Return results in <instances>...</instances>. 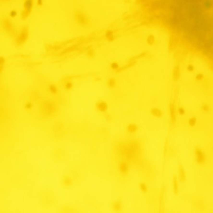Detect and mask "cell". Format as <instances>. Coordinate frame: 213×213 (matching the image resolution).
I'll return each instance as SVG.
<instances>
[{"label": "cell", "mask_w": 213, "mask_h": 213, "mask_svg": "<svg viewBox=\"0 0 213 213\" xmlns=\"http://www.w3.org/2000/svg\"><path fill=\"white\" fill-rule=\"evenodd\" d=\"M162 3L168 19L187 33L202 35L211 29V0H163Z\"/></svg>", "instance_id": "obj_1"}, {"label": "cell", "mask_w": 213, "mask_h": 213, "mask_svg": "<svg viewBox=\"0 0 213 213\" xmlns=\"http://www.w3.org/2000/svg\"><path fill=\"white\" fill-rule=\"evenodd\" d=\"M40 111L45 116H51L57 111V106L51 101H44L40 105Z\"/></svg>", "instance_id": "obj_2"}, {"label": "cell", "mask_w": 213, "mask_h": 213, "mask_svg": "<svg viewBox=\"0 0 213 213\" xmlns=\"http://www.w3.org/2000/svg\"><path fill=\"white\" fill-rule=\"evenodd\" d=\"M28 38V29L27 27H24L21 31L20 35L17 39V44L18 45H21L27 41Z\"/></svg>", "instance_id": "obj_3"}, {"label": "cell", "mask_w": 213, "mask_h": 213, "mask_svg": "<svg viewBox=\"0 0 213 213\" xmlns=\"http://www.w3.org/2000/svg\"><path fill=\"white\" fill-rule=\"evenodd\" d=\"M195 156L196 162L199 164L204 163L206 160V156L204 155V152L199 148H196L195 149Z\"/></svg>", "instance_id": "obj_4"}, {"label": "cell", "mask_w": 213, "mask_h": 213, "mask_svg": "<svg viewBox=\"0 0 213 213\" xmlns=\"http://www.w3.org/2000/svg\"><path fill=\"white\" fill-rule=\"evenodd\" d=\"M112 208L115 213H120L123 209V204L122 202L120 200H115L114 201L112 204Z\"/></svg>", "instance_id": "obj_5"}, {"label": "cell", "mask_w": 213, "mask_h": 213, "mask_svg": "<svg viewBox=\"0 0 213 213\" xmlns=\"http://www.w3.org/2000/svg\"><path fill=\"white\" fill-rule=\"evenodd\" d=\"M178 177L181 182H184L186 180V172L182 164H180L178 166Z\"/></svg>", "instance_id": "obj_6"}, {"label": "cell", "mask_w": 213, "mask_h": 213, "mask_svg": "<svg viewBox=\"0 0 213 213\" xmlns=\"http://www.w3.org/2000/svg\"><path fill=\"white\" fill-rule=\"evenodd\" d=\"M172 190H173V193L175 195H178V191H179V189H178V178L175 175L173 176V178H172Z\"/></svg>", "instance_id": "obj_7"}, {"label": "cell", "mask_w": 213, "mask_h": 213, "mask_svg": "<svg viewBox=\"0 0 213 213\" xmlns=\"http://www.w3.org/2000/svg\"><path fill=\"white\" fill-rule=\"evenodd\" d=\"M119 169L120 172L122 174H127L128 171V164L125 161H121L119 163Z\"/></svg>", "instance_id": "obj_8"}, {"label": "cell", "mask_w": 213, "mask_h": 213, "mask_svg": "<svg viewBox=\"0 0 213 213\" xmlns=\"http://www.w3.org/2000/svg\"><path fill=\"white\" fill-rule=\"evenodd\" d=\"M97 108L101 112H105L107 109V105L104 101H100L97 104Z\"/></svg>", "instance_id": "obj_9"}, {"label": "cell", "mask_w": 213, "mask_h": 213, "mask_svg": "<svg viewBox=\"0 0 213 213\" xmlns=\"http://www.w3.org/2000/svg\"><path fill=\"white\" fill-rule=\"evenodd\" d=\"M63 183L64 184L65 186L66 187H70L71 185L72 184L73 182H72V180L71 179L70 177L67 176H65L63 178Z\"/></svg>", "instance_id": "obj_10"}, {"label": "cell", "mask_w": 213, "mask_h": 213, "mask_svg": "<svg viewBox=\"0 0 213 213\" xmlns=\"http://www.w3.org/2000/svg\"><path fill=\"white\" fill-rule=\"evenodd\" d=\"M138 129V127L135 124H130L127 127V130L130 133H134L137 131Z\"/></svg>", "instance_id": "obj_11"}, {"label": "cell", "mask_w": 213, "mask_h": 213, "mask_svg": "<svg viewBox=\"0 0 213 213\" xmlns=\"http://www.w3.org/2000/svg\"><path fill=\"white\" fill-rule=\"evenodd\" d=\"M152 114H153V115H155L156 117H161L162 116V112L161 110H159L158 109H153L151 111Z\"/></svg>", "instance_id": "obj_12"}, {"label": "cell", "mask_w": 213, "mask_h": 213, "mask_svg": "<svg viewBox=\"0 0 213 213\" xmlns=\"http://www.w3.org/2000/svg\"><path fill=\"white\" fill-rule=\"evenodd\" d=\"M139 187H140V190L143 192V193H146L147 190H148V188H147V186L146 185V184L145 183H140L139 184Z\"/></svg>", "instance_id": "obj_13"}, {"label": "cell", "mask_w": 213, "mask_h": 213, "mask_svg": "<svg viewBox=\"0 0 213 213\" xmlns=\"http://www.w3.org/2000/svg\"><path fill=\"white\" fill-rule=\"evenodd\" d=\"M49 90L53 93H56L57 92V89L55 85H49Z\"/></svg>", "instance_id": "obj_14"}, {"label": "cell", "mask_w": 213, "mask_h": 213, "mask_svg": "<svg viewBox=\"0 0 213 213\" xmlns=\"http://www.w3.org/2000/svg\"><path fill=\"white\" fill-rule=\"evenodd\" d=\"M115 84H116V82L115 81V79H110L108 81V85L109 87H113L115 86Z\"/></svg>", "instance_id": "obj_15"}, {"label": "cell", "mask_w": 213, "mask_h": 213, "mask_svg": "<svg viewBox=\"0 0 213 213\" xmlns=\"http://www.w3.org/2000/svg\"><path fill=\"white\" fill-rule=\"evenodd\" d=\"M175 107L172 106L171 107V109H170V112H171V117H172V121H173L175 119Z\"/></svg>", "instance_id": "obj_16"}, {"label": "cell", "mask_w": 213, "mask_h": 213, "mask_svg": "<svg viewBox=\"0 0 213 213\" xmlns=\"http://www.w3.org/2000/svg\"><path fill=\"white\" fill-rule=\"evenodd\" d=\"M196 118H191L189 121V123L190 125H195L196 124Z\"/></svg>", "instance_id": "obj_17"}, {"label": "cell", "mask_w": 213, "mask_h": 213, "mask_svg": "<svg viewBox=\"0 0 213 213\" xmlns=\"http://www.w3.org/2000/svg\"><path fill=\"white\" fill-rule=\"evenodd\" d=\"M65 87L67 89H69L71 88L72 87V83L71 82H67V83L65 85Z\"/></svg>", "instance_id": "obj_18"}, {"label": "cell", "mask_w": 213, "mask_h": 213, "mask_svg": "<svg viewBox=\"0 0 213 213\" xmlns=\"http://www.w3.org/2000/svg\"><path fill=\"white\" fill-rule=\"evenodd\" d=\"M6 63V60L5 58L3 57H0V66H3V65Z\"/></svg>", "instance_id": "obj_19"}, {"label": "cell", "mask_w": 213, "mask_h": 213, "mask_svg": "<svg viewBox=\"0 0 213 213\" xmlns=\"http://www.w3.org/2000/svg\"><path fill=\"white\" fill-rule=\"evenodd\" d=\"M4 24H5V26H6V29H7V30H9V29L11 28V27H12V25H11V24L9 23V21H6V23H5Z\"/></svg>", "instance_id": "obj_20"}, {"label": "cell", "mask_w": 213, "mask_h": 213, "mask_svg": "<svg viewBox=\"0 0 213 213\" xmlns=\"http://www.w3.org/2000/svg\"><path fill=\"white\" fill-rule=\"evenodd\" d=\"M10 15H11L12 18H15V17L17 15V12H15V11H14V10H13V11H12L11 13H10Z\"/></svg>", "instance_id": "obj_21"}, {"label": "cell", "mask_w": 213, "mask_h": 213, "mask_svg": "<svg viewBox=\"0 0 213 213\" xmlns=\"http://www.w3.org/2000/svg\"><path fill=\"white\" fill-rule=\"evenodd\" d=\"M31 107H32V104H31V103H27L26 105H25V108L26 109H30L31 108Z\"/></svg>", "instance_id": "obj_22"}, {"label": "cell", "mask_w": 213, "mask_h": 213, "mask_svg": "<svg viewBox=\"0 0 213 213\" xmlns=\"http://www.w3.org/2000/svg\"><path fill=\"white\" fill-rule=\"evenodd\" d=\"M111 67L113 68V69H117V67H118V65L116 63H113V64L111 65Z\"/></svg>", "instance_id": "obj_23"}, {"label": "cell", "mask_w": 213, "mask_h": 213, "mask_svg": "<svg viewBox=\"0 0 213 213\" xmlns=\"http://www.w3.org/2000/svg\"><path fill=\"white\" fill-rule=\"evenodd\" d=\"M178 111H179V113L181 114H183L184 113V111L183 110V108H179L178 109Z\"/></svg>", "instance_id": "obj_24"}, {"label": "cell", "mask_w": 213, "mask_h": 213, "mask_svg": "<svg viewBox=\"0 0 213 213\" xmlns=\"http://www.w3.org/2000/svg\"><path fill=\"white\" fill-rule=\"evenodd\" d=\"M202 78V76L201 75H199L198 76H196V79H198V80H201Z\"/></svg>", "instance_id": "obj_25"}, {"label": "cell", "mask_w": 213, "mask_h": 213, "mask_svg": "<svg viewBox=\"0 0 213 213\" xmlns=\"http://www.w3.org/2000/svg\"><path fill=\"white\" fill-rule=\"evenodd\" d=\"M193 66H191V65H190V66H189V70H193Z\"/></svg>", "instance_id": "obj_26"}, {"label": "cell", "mask_w": 213, "mask_h": 213, "mask_svg": "<svg viewBox=\"0 0 213 213\" xmlns=\"http://www.w3.org/2000/svg\"></svg>", "instance_id": "obj_27"}]
</instances>
